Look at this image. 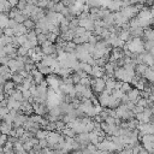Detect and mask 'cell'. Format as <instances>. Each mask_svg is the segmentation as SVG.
<instances>
[{"label": "cell", "instance_id": "obj_17", "mask_svg": "<svg viewBox=\"0 0 154 154\" xmlns=\"http://www.w3.org/2000/svg\"><path fill=\"white\" fill-rule=\"evenodd\" d=\"M0 134H1V132H0Z\"/></svg>", "mask_w": 154, "mask_h": 154}, {"label": "cell", "instance_id": "obj_10", "mask_svg": "<svg viewBox=\"0 0 154 154\" xmlns=\"http://www.w3.org/2000/svg\"><path fill=\"white\" fill-rule=\"evenodd\" d=\"M48 38H47V34H43V32H41V34H38L37 35V42H38V45L41 46L45 41H47Z\"/></svg>", "mask_w": 154, "mask_h": 154}, {"label": "cell", "instance_id": "obj_7", "mask_svg": "<svg viewBox=\"0 0 154 154\" xmlns=\"http://www.w3.org/2000/svg\"><path fill=\"white\" fill-rule=\"evenodd\" d=\"M12 81H13L16 84H22L23 81H24V77H23L19 72H16V73L12 75Z\"/></svg>", "mask_w": 154, "mask_h": 154}, {"label": "cell", "instance_id": "obj_9", "mask_svg": "<svg viewBox=\"0 0 154 154\" xmlns=\"http://www.w3.org/2000/svg\"><path fill=\"white\" fill-rule=\"evenodd\" d=\"M26 18H28V17H25V16H24V14L20 12V13H19V14H17V16H16L13 19H14L17 23H20V24H23V23H24V20H25Z\"/></svg>", "mask_w": 154, "mask_h": 154}, {"label": "cell", "instance_id": "obj_16", "mask_svg": "<svg viewBox=\"0 0 154 154\" xmlns=\"http://www.w3.org/2000/svg\"><path fill=\"white\" fill-rule=\"evenodd\" d=\"M1 123H2V117L0 116V124H1Z\"/></svg>", "mask_w": 154, "mask_h": 154}, {"label": "cell", "instance_id": "obj_2", "mask_svg": "<svg viewBox=\"0 0 154 154\" xmlns=\"http://www.w3.org/2000/svg\"><path fill=\"white\" fill-rule=\"evenodd\" d=\"M13 32H14V36H20V35L26 34V32H28V29L24 26V24L18 23V24L13 28Z\"/></svg>", "mask_w": 154, "mask_h": 154}, {"label": "cell", "instance_id": "obj_8", "mask_svg": "<svg viewBox=\"0 0 154 154\" xmlns=\"http://www.w3.org/2000/svg\"><path fill=\"white\" fill-rule=\"evenodd\" d=\"M28 48H25L24 46H18L17 47V54L20 55V57H24V55H28Z\"/></svg>", "mask_w": 154, "mask_h": 154}, {"label": "cell", "instance_id": "obj_12", "mask_svg": "<svg viewBox=\"0 0 154 154\" xmlns=\"http://www.w3.org/2000/svg\"><path fill=\"white\" fill-rule=\"evenodd\" d=\"M12 149H13V143L11 141H7L5 143V146H4V153L5 152H8V150H12Z\"/></svg>", "mask_w": 154, "mask_h": 154}, {"label": "cell", "instance_id": "obj_13", "mask_svg": "<svg viewBox=\"0 0 154 154\" xmlns=\"http://www.w3.org/2000/svg\"><path fill=\"white\" fill-rule=\"evenodd\" d=\"M8 112H10V108H8L7 106H4V107H1V106H0V116H1L2 118H4Z\"/></svg>", "mask_w": 154, "mask_h": 154}, {"label": "cell", "instance_id": "obj_4", "mask_svg": "<svg viewBox=\"0 0 154 154\" xmlns=\"http://www.w3.org/2000/svg\"><path fill=\"white\" fill-rule=\"evenodd\" d=\"M8 20H10V18L7 14H5L4 12L0 13V28L1 29H5L8 26Z\"/></svg>", "mask_w": 154, "mask_h": 154}, {"label": "cell", "instance_id": "obj_3", "mask_svg": "<svg viewBox=\"0 0 154 154\" xmlns=\"http://www.w3.org/2000/svg\"><path fill=\"white\" fill-rule=\"evenodd\" d=\"M11 130H12V124H8V123H6V122L2 120V123L0 124V132L8 135Z\"/></svg>", "mask_w": 154, "mask_h": 154}, {"label": "cell", "instance_id": "obj_14", "mask_svg": "<svg viewBox=\"0 0 154 154\" xmlns=\"http://www.w3.org/2000/svg\"><path fill=\"white\" fill-rule=\"evenodd\" d=\"M8 1H10V4L12 5V7H14V6H17V4H18L19 0H8Z\"/></svg>", "mask_w": 154, "mask_h": 154}, {"label": "cell", "instance_id": "obj_15", "mask_svg": "<svg viewBox=\"0 0 154 154\" xmlns=\"http://www.w3.org/2000/svg\"><path fill=\"white\" fill-rule=\"evenodd\" d=\"M5 97H6V96H5V94H4V93H0V101H2Z\"/></svg>", "mask_w": 154, "mask_h": 154}, {"label": "cell", "instance_id": "obj_5", "mask_svg": "<svg viewBox=\"0 0 154 154\" xmlns=\"http://www.w3.org/2000/svg\"><path fill=\"white\" fill-rule=\"evenodd\" d=\"M23 24H24V26H25L28 30H34V29L36 28V22L32 20L31 18H26Z\"/></svg>", "mask_w": 154, "mask_h": 154}, {"label": "cell", "instance_id": "obj_1", "mask_svg": "<svg viewBox=\"0 0 154 154\" xmlns=\"http://www.w3.org/2000/svg\"><path fill=\"white\" fill-rule=\"evenodd\" d=\"M28 118L25 117V114H23V113H17L16 114V117H14V120H13V128H17V126H23V124L25 123V120H26Z\"/></svg>", "mask_w": 154, "mask_h": 154}, {"label": "cell", "instance_id": "obj_11", "mask_svg": "<svg viewBox=\"0 0 154 154\" xmlns=\"http://www.w3.org/2000/svg\"><path fill=\"white\" fill-rule=\"evenodd\" d=\"M4 35H6V36H14V32H13V29L12 28H10V26H7V28H5L4 29Z\"/></svg>", "mask_w": 154, "mask_h": 154}, {"label": "cell", "instance_id": "obj_6", "mask_svg": "<svg viewBox=\"0 0 154 154\" xmlns=\"http://www.w3.org/2000/svg\"><path fill=\"white\" fill-rule=\"evenodd\" d=\"M10 96H12V97H13L14 100H17V101H23V100H24V97H23V93H22L20 90H18V89H14Z\"/></svg>", "mask_w": 154, "mask_h": 154}]
</instances>
